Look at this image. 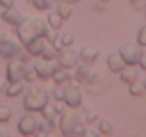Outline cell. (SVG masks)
<instances>
[{"label":"cell","instance_id":"6da1fadb","mask_svg":"<svg viewBox=\"0 0 146 137\" xmlns=\"http://www.w3.org/2000/svg\"><path fill=\"white\" fill-rule=\"evenodd\" d=\"M46 21H39V18H23L18 25H16V37L18 41L25 46L27 41H32L34 37H43V30H46Z\"/></svg>","mask_w":146,"mask_h":137},{"label":"cell","instance_id":"7a4b0ae2","mask_svg":"<svg viewBox=\"0 0 146 137\" xmlns=\"http://www.w3.org/2000/svg\"><path fill=\"white\" fill-rule=\"evenodd\" d=\"M59 130L64 135H84V121L73 112V107H68L59 116Z\"/></svg>","mask_w":146,"mask_h":137},{"label":"cell","instance_id":"3957f363","mask_svg":"<svg viewBox=\"0 0 146 137\" xmlns=\"http://www.w3.org/2000/svg\"><path fill=\"white\" fill-rule=\"evenodd\" d=\"M48 100H50L48 91H43V89H39V87H32V89L25 91V96H23V105H25V110H30V112H41V110L48 105Z\"/></svg>","mask_w":146,"mask_h":137},{"label":"cell","instance_id":"277c9868","mask_svg":"<svg viewBox=\"0 0 146 137\" xmlns=\"http://www.w3.org/2000/svg\"><path fill=\"white\" fill-rule=\"evenodd\" d=\"M66 110V103L64 100H48V105L41 110V119L50 126V128H55V126H59V116H62V112Z\"/></svg>","mask_w":146,"mask_h":137},{"label":"cell","instance_id":"5b68a950","mask_svg":"<svg viewBox=\"0 0 146 137\" xmlns=\"http://www.w3.org/2000/svg\"><path fill=\"white\" fill-rule=\"evenodd\" d=\"M21 50H23V43L18 41V37H11V34L0 37V59H14L21 55Z\"/></svg>","mask_w":146,"mask_h":137},{"label":"cell","instance_id":"8992f818","mask_svg":"<svg viewBox=\"0 0 146 137\" xmlns=\"http://www.w3.org/2000/svg\"><path fill=\"white\" fill-rule=\"evenodd\" d=\"M73 75H75V82H82V84H91V82H96V80L100 78V73H98L91 64H87V62L78 64L75 71H73Z\"/></svg>","mask_w":146,"mask_h":137},{"label":"cell","instance_id":"52a82bcc","mask_svg":"<svg viewBox=\"0 0 146 137\" xmlns=\"http://www.w3.org/2000/svg\"><path fill=\"white\" fill-rule=\"evenodd\" d=\"M64 103L66 107H73V110L82 105V89L78 82L68 80V84H64Z\"/></svg>","mask_w":146,"mask_h":137},{"label":"cell","instance_id":"ba28073f","mask_svg":"<svg viewBox=\"0 0 146 137\" xmlns=\"http://www.w3.org/2000/svg\"><path fill=\"white\" fill-rule=\"evenodd\" d=\"M39 123H41V119L36 116V112L27 110L23 116H18V132L21 135H34L39 130Z\"/></svg>","mask_w":146,"mask_h":137},{"label":"cell","instance_id":"9c48e42d","mask_svg":"<svg viewBox=\"0 0 146 137\" xmlns=\"http://www.w3.org/2000/svg\"><path fill=\"white\" fill-rule=\"evenodd\" d=\"M57 64L75 71V66L80 64V53H75L73 48H59V53H57Z\"/></svg>","mask_w":146,"mask_h":137},{"label":"cell","instance_id":"30bf717a","mask_svg":"<svg viewBox=\"0 0 146 137\" xmlns=\"http://www.w3.org/2000/svg\"><path fill=\"white\" fill-rule=\"evenodd\" d=\"M119 53H121V57L125 59V64H137V62H139V55H141V46H139V43H137V46L123 43V46L119 48Z\"/></svg>","mask_w":146,"mask_h":137},{"label":"cell","instance_id":"8fae6325","mask_svg":"<svg viewBox=\"0 0 146 137\" xmlns=\"http://www.w3.org/2000/svg\"><path fill=\"white\" fill-rule=\"evenodd\" d=\"M25 68L27 66L18 57H14L11 64H7V80H25Z\"/></svg>","mask_w":146,"mask_h":137},{"label":"cell","instance_id":"7c38bea8","mask_svg":"<svg viewBox=\"0 0 146 137\" xmlns=\"http://www.w3.org/2000/svg\"><path fill=\"white\" fill-rule=\"evenodd\" d=\"M55 66H57V64H52V59H43V57H41V62L34 64V71H36V75H39L41 80H50L52 73H55Z\"/></svg>","mask_w":146,"mask_h":137},{"label":"cell","instance_id":"4fadbf2b","mask_svg":"<svg viewBox=\"0 0 146 137\" xmlns=\"http://www.w3.org/2000/svg\"><path fill=\"white\" fill-rule=\"evenodd\" d=\"M23 18H25V16H23V11H21V9H16L14 5L2 9V23H7V25H18Z\"/></svg>","mask_w":146,"mask_h":137},{"label":"cell","instance_id":"5bb4252c","mask_svg":"<svg viewBox=\"0 0 146 137\" xmlns=\"http://www.w3.org/2000/svg\"><path fill=\"white\" fill-rule=\"evenodd\" d=\"M98 55H100V46H96V43H87V46H82V50H80V62L94 64V62L98 59Z\"/></svg>","mask_w":146,"mask_h":137},{"label":"cell","instance_id":"9a60e30c","mask_svg":"<svg viewBox=\"0 0 146 137\" xmlns=\"http://www.w3.org/2000/svg\"><path fill=\"white\" fill-rule=\"evenodd\" d=\"M119 78H121V82H125V84L135 82V80L139 78V66H135V64H125V66L119 71Z\"/></svg>","mask_w":146,"mask_h":137},{"label":"cell","instance_id":"2e32d148","mask_svg":"<svg viewBox=\"0 0 146 137\" xmlns=\"http://www.w3.org/2000/svg\"><path fill=\"white\" fill-rule=\"evenodd\" d=\"M50 80H55V82H59V84H66L68 80H73V68H66V66H59V64H57Z\"/></svg>","mask_w":146,"mask_h":137},{"label":"cell","instance_id":"e0dca14e","mask_svg":"<svg viewBox=\"0 0 146 137\" xmlns=\"http://www.w3.org/2000/svg\"><path fill=\"white\" fill-rule=\"evenodd\" d=\"M23 91H25V80H9V82H7V87H5V94H7L9 98L21 96Z\"/></svg>","mask_w":146,"mask_h":137},{"label":"cell","instance_id":"ac0fdd59","mask_svg":"<svg viewBox=\"0 0 146 137\" xmlns=\"http://www.w3.org/2000/svg\"><path fill=\"white\" fill-rule=\"evenodd\" d=\"M43 43H46V37H34L32 41H27V43H25V50H27L32 57H39V55H41Z\"/></svg>","mask_w":146,"mask_h":137},{"label":"cell","instance_id":"d6986e66","mask_svg":"<svg viewBox=\"0 0 146 137\" xmlns=\"http://www.w3.org/2000/svg\"><path fill=\"white\" fill-rule=\"evenodd\" d=\"M57 53H59V46L55 43V41H48L46 39V43H43V48H41V55L39 57H43V59H57Z\"/></svg>","mask_w":146,"mask_h":137},{"label":"cell","instance_id":"ffe728a7","mask_svg":"<svg viewBox=\"0 0 146 137\" xmlns=\"http://www.w3.org/2000/svg\"><path fill=\"white\" fill-rule=\"evenodd\" d=\"M123 66H125V59L121 57V53H110V55H107V68H110V71L119 73Z\"/></svg>","mask_w":146,"mask_h":137},{"label":"cell","instance_id":"44dd1931","mask_svg":"<svg viewBox=\"0 0 146 137\" xmlns=\"http://www.w3.org/2000/svg\"><path fill=\"white\" fill-rule=\"evenodd\" d=\"M55 9L59 11V16H62L64 21L73 16V5H71V2H66V0H57V2H55Z\"/></svg>","mask_w":146,"mask_h":137},{"label":"cell","instance_id":"7402d4cb","mask_svg":"<svg viewBox=\"0 0 146 137\" xmlns=\"http://www.w3.org/2000/svg\"><path fill=\"white\" fill-rule=\"evenodd\" d=\"M62 21H64V18L59 16L57 9H48V18H46V23H48L50 27H57V30H59V27H62Z\"/></svg>","mask_w":146,"mask_h":137},{"label":"cell","instance_id":"603a6c76","mask_svg":"<svg viewBox=\"0 0 146 137\" xmlns=\"http://www.w3.org/2000/svg\"><path fill=\"white\" fill-rule=\"evenodd\" d=\"M57 46H59V48H68V46H73V34H71V32H59V37H57Z\"/></svg>","mask_w":146,"mask_h":137},{"label":"cell","instance_id":"cb8c5ba5","mask_svg":"<svg viewBox=\"0 0 146 137\" xmlns=\"http://www.w3.org/2000/svg\"><path fill=\"white\" fill-rule=\"evenodd\" d=\"M84 123H94V121H98V112L94 110V107H87L84 112H82V116H80Z\"/></svg>","mask_w":146,"mask_h":137},{"label":"cell","instance_id":"d4e9b609","mask_svg":"<svg viewBox=\"0 0 146 137\" xmlns=\"http://www.w3.org/2000/svg\"><path fill=\"white\" fill-rule=\"evenodd\" d=\"M98 130H100L103 135H112V132H114V126H112L110 119H98Z\"/></svg>","mask_w":146,"mask_h":137},{"label":"cell","instance_id":"484cf974","mask_svg":"<svg viewBox=\"0 0 146 137\" xmlns=\"http://www.w3.org/2000/svg\"><path fill=\"white\" fill-rule=\"evenodd\" d=\"M144 91H146V87H144V82H139V78L135 82H130V96H141Z\"/></svg>","mask_w":146,"mask_h":137},{"label":"cell","instance_id":"4316f807","mask_svg":"<svg viewBox=\"0 0 146 137\" xmlns=\"http://www.w3.org/2000/svg\"><path fill=\"white\" fill-rule=\"evenodd\" d=\"M43 37H46L48 41H55V43H57V37H59V30H57V27H50V25H46V30H43Z\"/></svg>","mask_w":146,"mask_h":137},{"label":"cell","instance_id":"83f0119b","mask_svg":"<svg viewBox=\"0 0 146 137\" xmlns=\"http://www.w3.org/2000/svg\"><path fill=\"white\" fill-rule=\"evenodd\" d=\"M55 100H64V84H59V82H55V87H52V94H50Z\"/></svg>","mask_w":146,"mask_h":137},{"label":"cell","instance_id":"f1b7e54d","mask_svg":"<svg viewBox=\"0 0 146 137\" xmlns=\"http://www.w3.org/2000/svg\"><path fill=\"white\" fill-rule=\"evenodd\" d=\"M9 116H11V107L9 105H0V123H5Z\"/></svg>","mask_w":146,"mask_h":137},{"label":"cell","instance_id":"f546056e","mask_svg":"<svg viewBox=\"0 0 146 137\" xmlns=\"http://www.w3.org/2000/svg\"><path fill=\"white\" fill-rule=\"evenodd\" d=\"M137 43H139L141 48H146V25L139 27V32H137Z\"/></svg>","mask_w":146,"mask_h":137},{"label":"cell","instance_id":"4dcf8cb0","mask_svg":"<svg viewBox=\"0 0 146 137\" xmlns=\"http://www.w3.org/2000/svg\"><path fill=\"white\" fill-rule=\"evenodd\" d=\"M107 5H110V0H94V5H91V7H94L96 11H103Z\"/></svg>","mask_w":146,"mask_h":137},{"label":"cell","instance_id":"1f68e13d","mask_svg":"<svg viewBox=\"0 0 146 137\" xmlns=\"http://www.w3.org/2000/svg\"><path fill=\"white\" fill-rule=\"evenodd\" d=\"M137 66H139L141 71H146V50H141V55H139V62H137Z\"/></svg>","mask_w":146,"mask_h":137},{"label":"cell","instance_id":"d6a6232c","mask_svg":"<svg viewBox=\"0 0 146 137\" xmlns=\"http://www.w3.org/2000/svg\"><path fill=\"white\" fill-rule=\"evenodd\" d=\"M130 5H132V9H144L146 0H130Z\"/></svg>","mask_w":146,"mask_h":137},{"label":"cell","instance_id":"836d02e7","mask_svg":"<svg viewBox=\"0 0 146 137\" xmlns=\"http://www.w3.org/2000/svg\"><path fill=\"white\" fill-rule=\"evenodd\" d=\"M7 75H0V91H5V87H7Z\"/></svg>","mask_w":146,"mask_h":137},{"label":"cell","instance_id":"e575fe53","mask_svg":"<svg viewBox=\"0 0 146 137\" xmlns=\"http://www.w3.org/2000/svg\"><path fill=\"white\" fill-rule=\"evenodd\" d=\"M0 2H2V9H5V7H11V5H14V0H0Z\"/></svg>","mask_w":146,"mask_h":137},{"label":"cell","instance_id":"d590c367","mask_svg":"<svg viewBox=\"0 0 146 137\" xmlns=\"http://www.w3.org/2000/svg\"><path fill=\"white\" fill-rule=\"evenodd\" d=\"M5 135H7V132H5V128H0V137H5Z\"/></svg>","mask_w":146,"mask_h":137},{"label":"cell","instance_id":"8d00e7d4","mask_svg":"<svg viewBox=\"0 0 146 137\" xmlns=\"http://www.w3.org/2000/svg\"><path fill=\"white\" fill-rule=\"evenodd\" d=\"M66 2H71V5H73V2H78V0H66Z\"/></svg>","mask_w":146,"mask_h":137},{"label":"cell","instance_id":"74e56055","mask_svg":"<svg viewBox=\"0 0 146 137\" xmlns=\"http://www.w3.org/2000/svg\"><path fill=\"white\" fill-rule=\"evenodd\" d=\"M144 16H146V5H144Z\"/></svg>","mask_w":146,"mask_h":137},{"label":"cell","instance_id":"f35d334b","mask_svg":"<svg viewBox=\"0 0 146 137\" xmlns=\"http://www.w3.org/2000/svg\"><path fill=\"white\" fill-rule=\"evenodd\" d=\"M0 9H2V2H0Z\"/></svg>","mask_w":146,"mask_h":137},{"label":"cell","instance_id":"ab89813d","mask_svg":"<svg viewBox=\"0 0 146 137\" xmlns=\"http://www.w3.org/2000/svg\"><path fill=\"white\" fill-rule=\"evenodd\" d=\"M144 87H146V80H144Z\"/></svg>","mask_w":146,"mask_h":137},{"label":"cell","instance_id":"60d3db41","mask_svg":"<svg viewBox=\"0 0 146 137\" xmlns=\"http://www.w3.org/2000/svg\"><path fill=\"white\" fill-rule=\"evenodd\" d=\"M0 21H2V18H0Z\"/></svg>","mask_w":146,"mask_h":137},{"label":"cell","instance_id":"b9f144b4","mask_svg":"<svg viewBox=\"0 0 146 137\" xmlns=\"http://www.w3.org/2000/svg\"><path fill=\"white\" fill-rule=\"evenodd\" d=\"M30 2H32V0H30Z\"/></svg>","mask_w":146,"mask_h":137}]
</instances>
